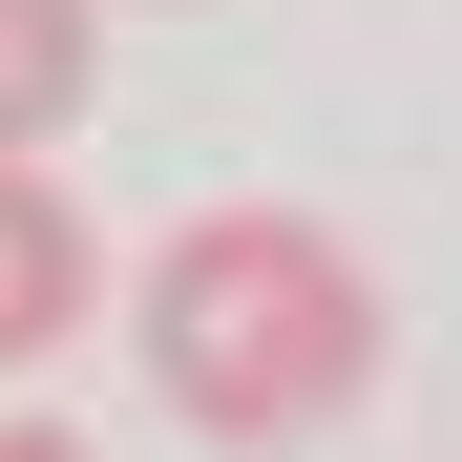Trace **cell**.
I'll list each match as a JSON object with an SVG mask.
<instances>
[{"mask_svg": "<svg viewBox=\"0 0 462 462\" xmlns=\"http://www.w3.org/2000/svg\"><path fill=\"white\" fill-rule=\"evenodd\" d=\"M126 337H147V400L189 441H316L378 400V273L316 210H189L126 273Z\"/></svg>", "mask_w": 462, "mask_h": 462, "instance_id": "obj_1", "label": "cell"}, {"mask_svg": "<svg viewBox=\"0 0 462 462\" xmlns=\"http://www.w3.org/2000/svg\"><path fill=\"white\" fill-rule=\"evenodd\" d=\"M85 316H106V253H85V210L42 189V147H0V378H22V357H63Z\"/></svg>", "mask_w": 462, "mask_h": 462, "instance_id": "obj_2", "label": "cell"}, {"mask_svg": "<svg viewBox=\"0 0 462 462\" xmlns=\"http://www.w3.org/2000/svg\"><path fill=\"white\" fill-rule=\"evenodd\" d=\"M85 42H106V0H0V147L85 126Z\"/></svg>", "mask_w": 462, "mask_h": 462, "instance_id": "obj_3", "label": "cell"}]
</instances>
